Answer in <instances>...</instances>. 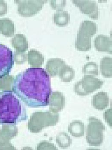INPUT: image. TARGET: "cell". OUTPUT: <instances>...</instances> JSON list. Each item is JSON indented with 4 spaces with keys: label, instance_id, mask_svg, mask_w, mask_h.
<instances>
[{
    "label": "cell",
    "instance_id": "cell-30",
    "mask_svg": "<svg viewBox=\"0 0 112 150\" xmlns=\"http://www.w3.org/2000/svg\"><path fill=\"white\" fill-rule=\"evenodd\" d=\"M1 19H0V33H1Z\"/></svg>",
    "mask_w": 112,
    "mask_h": 150
},
{
    "label": "cell",
    "instance_id": "cell-20",
    "mask_svg": "<svg viewBox=\"0 0 112 150\" xmlns=\"http://www.w3.org/2000/svg\"><path fill=\"white\" fill-rule=\"evenodd\" d=\"M15 32L14 23L8 18L1 19V33L2 35L10 37L13 36Z\"/></svg>",
    "mask_w": 112,
    "mask_h": 150
},
{
    "label": "cell",
    "instance_id": "cell-6",
    "mask_svg": "<svg viewBox=\"0 0 112 150\" xmlns=\"http://www.w3.org/2000/svg\"><path fill=\"white\" fill-rule=\"evenodd\" d=\"M104 82L93 76L85 75L74 86V92L80 96H86L101 87Z\"/></svg>",
    "mask_w": 112,
    "mask_h": 150
},
{
    "label": "cell",
    "instance_id": "cell-19",
    "mask_svg": "<svg viewBox=\"0 0 112 150\" xmlns=\"http://www.w3.org/2000/svg\"><path fill=\"white\" fill-rule=\"evenodd\" d=\"M54 22L60 27L67 26L70 21V15L66 11H58L53 16Z\"/></svg>",
    "mask_w": 112,
    "mask_h": 150
},
{
    "label": "cell",
    "instance_id": "cell-23",
    "mask_svg": "<svg viewBox=\"0 0 112 150\" xmlns=\"http://www.w3.org/2000/svg\"><path fill=\"white\" fill-rule=\"evenodd\" d=\"M14 78L10 75H7L0 79V89L3 91H13V85Z\"/></svg>",
    "mask_w": 112,
    "mask_h": 150
},
{
    "label": "cell",
    "instance_id": "cell-21",
    "mask_svg": "<svg viewBox=\"0 0 112 150\" xmlns=\"http://www.w3.org/2000/svg\"><path fill=\"white\" fill-rule=\"evenodd\" d=\"M75 75V71L73 68L67 65L62 68L59 74L61 81L64 83H70L72 81Z\"/></svg>",
    "mask_w": 112,
    "mask_h": 150
},
{
    "label": "cell",
    "instance_id": "cell-9",
    "mask_svg": "<svg viewBox=\"0 0 112 150\" xmlns=\"http://www.w3.org/2000/svg\"><path fill=\"white\" fill-rule=\"evenodd\" d=\"M18 129L15 124L3 125L0 131V150H16L10 143V140L17 136Z\"/></svg>",
    "mask_w": 112,
    "mask_h": 150
},
{
    "label": "cell",
    "instance_id": "cell-14",
    "mask_svg": "<svg viewBox=\"0 0 112 150\" xmlns=\"http://www.w3.org/2000/svg\"><path fill=\"white\" fill-rule=\"evenodd\" d=\"M109 98L106 92H101L96 94L92 98V105L95 109L103 110L109 105Z\"/></svg>",
    "mask_w": 112,
    "mask_h": 150
},
{
    "label": "cell",
    "instance_id": "cell-25",
    "mask_svg": "<svg viewBox=\"0 0 112 150\" xmlns=\"http://www.w3.org/2000/svg\"><path fill=\"white\" fill-rule=\"evenodd\" d=\"M50 4L52 8L58 11H62L66 6L67 1L65 0H51Z\"/></svg>",
    "mask_w": 112,
    "mask_h": 150
},
{
    "label": "cell",
    "instance_id": "cell-28",
    "mask_svg": "<svg viewBox=\"0 0 112 150\" xmlns=\"http://www.w3.org/2000/svg\"><path fill=\"white\" fill-rule=\"evenodd\" d=\"M104 117L106 122L111 128L112 125L111 108L105 111L104 114Z\"/></svg>",
    "mask_w": 112,
    "mask_h": 150
},
{
    "label": "cell",
    "instance_id": "cell-27",
    "mask_svg": "<svg viewBox=\"0 0 112 150\" xmlns=\"http://www.w3.org/2000/svg\"><path fill=\"white\" fill-rule=\"evenodd\" d=\"M37 150H57L54 144L47 141L41 142L37 147Z\"/></svg>",
    "mask_w": 112,
    "mask_h": 150
},
{
    "label": "cell",
    "instance_id": "cell-8",
    "mask_svg": "<svg viewBox=\"0 0 112 150\" xmlns=\"http://www.w3.org/2000/svg\"><path fill=\"white\" fill-rule=\"evenodd\" d=\"M14 64L12 51L0 43V79L9 74Z\"/></svg>",
    "mask_w": 112,
    "mask_h": 150
},
{
    "label": "cell",
    "instance_id": "cell-10",
    "mask_svg": "<svg viewBox=\"0 0 112 150\" xmlns=\"http://www.w3.org/2000/svg\"><path fill=\"white\" fill-rule=\"evenodd\" d=\"M72 2L84 14L93 19H98L99 11L96 2L89 0H73Z\"/></svg>",
    "mask_w": 112,
    "mask_h": 150
},
{
    "label": "cell",
    "instance_id": "cell-4",
    "mask_svg": "<svg viewBox=\"0 0 112 150\" xmlns=\"http://www.w3.org/2000/svg\"><path fill=\"white\" fill-rule=\"evenodd\" d=\"M97 26L93 22L85 21L81 23L76 40L75 47L80 51H87L91 49V38L96 33Z\"/></svg>",
    "mask_w": 112,
    "mask_h": 150
},
{
    "label": "cell",
    "instance_id": "cell-26",
    "mask_svg": "<svg viewBox=\"0 0 112 150\" xmlns=\"http://www.w3.org/2000/svg\"><path fill=\"white\" fill-rule=\"evenodd\" d=\"M13 61L18 64H20L25 63L28 59V56L26 54L22 52L16 51L14 53L13 56Z\"/></svg>",
    "mask_w": 112,
    "mask_h": 150
},
{
    "label": "cell",
    "instance_id": "cell-16",
    "mask_svg": "<svg viewBox=\"0 0 112 150\" xmlns=\"http://www.w3.org/2000/svg\"><path fill=\"white\" fill-rule=\"evenodd\" d=\"M27 56L29 64L32 68H40L44 62L42 54L35 50H29Z\"/></svg>",
    "mask_w": 112,
    "mask_h": 150
},
{
    "label": "cell",
    "instance_id": "cell-11",
    "mask_svg": "<svg viewBox=\"0 0 112 150\" xmlns=\"http://www.w3.org/2000/svg\"><path fill=\"white\" fill-rule=\"evenodd\" d=\"M49 109L50 112L58 113L64 108L65 105V96L59 91L51 94L49 99Z\"/></svg>",
    "mask_w": 112,
    "mask_h": 150
},
{
    "label": "cell",
    "instance_id": "cell-1",
    "mask_svg": "<svg viewBox=\"0 0 112 150\" xmlns=\"http://www.w3.org/2000/svg\"><path fill=\"white\" fill-rule=\"evenodd\" d=\"M13 91L29 107L47 106L51 94V79L41 68H29L16 76Z\"/></svg>",
    "mask_w": 112,
    "mask_h": 150
},
{
    "label": "cell",
    "instance_id": "cell-24",
    "mask_svg": "<svg viewBox=\"0 0 112 150\" xmlns=\"http://www.w3.org/2000/svg\"><path fill=\"white\" fill-rule=\"evenodd\" d=\"M83 74L86 75L98 76V66L94 62H89L84 65L82 69Z\"/></svg>",
    "mask_w": 112,
    "mask_h": 150
},
{
    "label": "cell",
    "instance_id": "cell-12",
    "mask_svg": "<svg viewBox=\"0 0 112 150\" xmlns=\"http://www.w3.org/2000/svg\"><path fill=\"white\" fill-rule=\"evenodd\" d=\"M95 47L99 52L112 53V41L108 36L98 35L95 38Z\"/></svg>",
    "mask_w": 112,
    "mask_h": 150
},
{
    "label": "cell",
    "instance_id": "cell-13",
    "mask_svg": "<svg viewBox=\"0 0 112 150\" xmlns=\"http://www.w3.org/2000/svg\"><path fill=\"white\" fill-rule=\"evenodd\" d=\"M66 65L65 61L59 58L51 59L46 65V70L51 76H59L61 69Z\"/></svg>",
    "mask_w": 112,
    "mask_h": 150
},
{
    "label": "cell",
    "instance_id": "cell-22",
    "mask_svg": "<svg viewBox=\"0 0 112 150\" xmlns=\"http://www.w3.org/2000/svg\"><path fill=\"white\" fill-rule=\"evenodd\" d=\"M56 143L61 149L69 148L72 143V140L68 134L65 132H60L56 135Z\"/></svg>",
    "mask_w": 112,
    "mask_h": 150
},
{
    "label": "cell",
    "instance_id": "cell-18",
    "mask_svg": "<svg viewBox=\"0 0 112 150\" xmlns=\"http://www.w3.org/2000/svg\"><path fill=\"white\" fill-rule=\"evenodd\" d=\"M100 69L102 76L106 78L112 77V57H106L102 58L100 64Z\"/></svg>",
    "mask_w": 112,
    "mask_h": 150
},
{
    "label": "cell",
    "instance_id": "cell-5",
    "mask_svg": "<svg viewBox=\"0 0 112 150\" xmlns=\"http://www.w3.org/2000/svg\"><path fill=\"white\" fill-rule=\"evenodd\" d=\"M88 122L86 140L90 146H100L104 141L103 132L105 126L101 120L95 117H90Z\"/></svg>",
    "mask_w": 112,
    "mask_h": 150
},
{
    "label": "cell",
    "instance_id": "cell-2",
    "mask_svg": "<svg viewBox=\"0 0 112 150\" xmlns=\"http://www.w3.org/2000/svg\"><path fill=\"white\" fill-rule=\"evenodd\" d=\"M23 102L13 91L0 93V124H16L27 118Z\"/></svg>",
    "mask_w": 112,
    "mask_h": 150
},
{
    "label": "cell",
    "instance_id": "cell-17",
    "mask_svg": "<svg viewBox=\"0 0 112 150\" xmlns=\"http://www.w3.org/2000/svg\"><path fill=\"white\" fill-rule=\"evenodd\" d=\"M68 131L73 137L80 138L84 135L85 125L81 121L75 120L69 125Z\"/></svg>",
    "mask_w": 112,
    "mask_h": 150
},
{
    "label": "cell",
    "instance_id": "cell-3",
    "mask_svg": "<svg viewBox=\"0 0 112 150\" xmlns=\"http://www.w3.org/2000/svg\"><path fill=\"white\" fill-rule=\"evenodd\" d=\"M59 119L60 115L58 113L50 111L35 112L29 121L28 128L31 132L37 133L44 128L56 125Z\"/></svg>",
    "mask_w": 112,
    "mask_h": 150
},
{
    "label": "cell",
    "instance_id": "cell-7",
    "mask_svg": "<svg viewBox=\"0 0 112 150\" xmlns=\"http://www.w3.org/2000/svg\"><path fill=\"white\" fill-rule=\"evenodd\" d=\"M18 4V12L23 17H31L37 13L42 8L47 1L44 0H19L15 1Z\"/></svg>",
    "mask_w": 112,
    "mask_h": 150
},
{
    "label": "cell",
    "instance_id": "cell-15",
    "mask_svg": "<svg viewBox=\"0 0 112 150\" xmlns=\"http://www.w3.org/2000/svg\"><path fill=\"white\" fill-rule=\"evenodd\" d=\"M11 44L18 52L24 53L28 49V42L26 38L24 35L20 33L16 34L13 38Z\"/></svg>",
    "mask_w": 112,
    "mask_h": 150
},
{
    "label": "cell",
    "instance_id": "cell-29",
    "mask_svg": "<svg viewBox=\"0 0 112 150\" xmlns=\"http://www.w3.org/2000/svg\"><path fill=\"white\" fill-rule=\"evenodd\" d=\"M8 5L3 0H0V16H3L7 13Z\"/></svg>",
    "mask_w": 112,
    "mask_h": 150
}]
</instances>
